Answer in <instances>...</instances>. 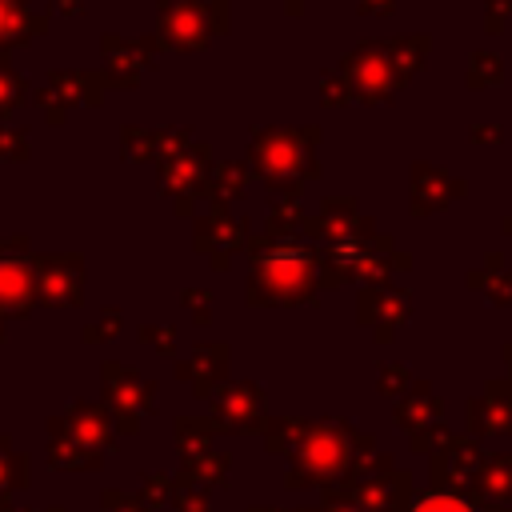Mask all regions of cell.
<instances>
[{"instance_id":"obj_1","label":"cell","mask_w":512,"mask_h":512,"mask_svg":"<svg viewBox=\"0 0 512 512\" xmlns=\"http://www.w3.org/2000/svg\"><path fill=\"white\" fill-rule=\"evenodd\" d=\"M248 304H304L320 288V248L312 240L248 236Z\"/></svg>"},{"instance_id":"obj_2","label":"cell","mask_w":512,"mask_h":512,"mask_svg":"<svg viewBox=\"0 0 512 512\" xmlns=\"http://www.w3.org/2000/svg\"><path fill=\"white\" fill-rule=\"evenodd\" d=\"M316 144H320V128L316 124H268L256 128L248 136V168L264 180L268 192H292L300 196V188L308 180H320V160H316Z\"/></svg>"},{"instance_id":"obj_3","label":"cell","mask_w":512,"mask_h":512,"mask_svg":"<svg viewBox=\"0 0 512 512\" xmlns=\"http://www.w3.org/2000/svg\"><path fill=\"white\" fill-rule=\"evenodd\" d=\"M212 164H216V160H212L208 140H192V148L156 160V188H160V196L172 200V212H176V216H192L196 200H200L204 188H208Z\"/></svg>"},{"instance_id":"obj_4","label":"cell","mask_w":512,"mask_h":512,"mask_svg":"<svg viewBox=\"0 0 512 512\" xmlns=\"http://www.w3.org/2000/svg\"><path fill=\"white\" fill-rule=\"evenodd\" d=\"M336 72L344 76L352 100H360V104H388V100H396V92L404 88V80L396 76L392 60H388L384 48H380V40H364V44L348 48V52L340 56V68H336Z\"/></svg>"},{"instance_id":"obj_5","label":"cell","mask_w":512,"mask_h":512,"mask_svg":"<svg viewBox=\"0 0 512 512\" xmlns=\"http://www.w3.org/2000/svg\"><path fill=\"white\" fill-rule=\"evenodd\" d=\"M216 36L208 0H156V40L172 52H200Z\"/></svg>"},{"instance_id":"obj_6","label":"cell","mask_w":512,"mask_h":512,"mask_svg":"<svg viewBox=\"0 0 512 512\" xmlns=\"http://www.w3.org/2000/svg\"><path fill=\"white\" fill-rule=\"evenodd\" d=\"M376 220L360 212L356 196H324L316 212H308L304 220V240H312L316 248H332V244H348V240H368L376 236Z\"/></svg>"},{"instance_id":"obj_7","label":"cell","mask_w":512,"mask_h":512,"mask_svg":"<svg viewBox=\"0 0 512 512\" xmlns=\"http://www.w3.org/2000/svg\"><path fill=\"white\" fill-rule=\"evenodd\" d=\"M100 52H104V80L108 88H136L140 76L156 64V56L164 52L156 32L152 36H136V40H124V36H100Z\"/></svg>"},{"instance_id":"obj_8","label":"cell","mask_w":512,"mask_h":512,"mask_svg":"<svg viewBox=\"0 0 512 512\" xmlns=\"http://www.w3.org/2000/svg\"><path fill=\"white\" fill-rule=\"evenodd\" d=\"M252 236V220L232 208H208L192 220V244L212 256V268H228V252L244 248Z\"/></svg>"},{"instance_id":"obj_9","label":"cell","mask_w":512,"mask_h":512,"mask_svg":"<svg viewBox=\"0 0 512 512\" xmlns=\"http://www.w3.org/2000/svg\"><path fill=\"white\" fill-rule=\"evenodd\" d=\"M32 300H36V268H32L28 236H4L0 240V308L28 312Z\"/></svg>"},{"instance_id":"obj_10","label":"cell","mask_w":512,"mask_h":512,"mask_svg":"<svg viewBox=\"0 0 512 512\" xmlns=\"http://www.w3.org/2000/svg\"><path fill=\"white\" fill-rule=\"evenodd\" d=\"M36 268V296L44 304H80L84 296V260L76 252L32 256Z\"/></svg>"},{"instance_id":"obj_11","label":"cell","mask_w":512,"mask_h":512,"mask_svg":"<svg viewBox=\"0 0 512 512\" xmlns=\"http://www.w3.org/2000/svg\"><path fill=\"white\" fill-rule=\"evenodd\" d=\"M408 180H412V196H408L412 216H432V212L448 208L452 200H460L468 192V180L464 176H448L444 168H436L428 160H416L412 172H408Z\"/></svg>"},{"instance_id":"obj_12","label":"cell","mask_w":512,"mask_h":512,"mask_svg":"<svg viewBox=\"0 0 512 512\" xmlns=\"http://www.w3.org/2000/svg\"><path fill=\"white\" fill-rule=\"evenodd\" d=\"M412 312V296L396 284H364L360 296H356V316L360 324H372L380 340H388L396 332V324H404Z\"/></svg>"},{"instance_id":"obj_13","label":"cell","mask_w":512,"mask_h":512,"mask_svg":"<svg viewBox=\"0 0 512 512\" xmlns=\"http://www.w3.org/2000/svg\"><path fill=\"white\" fill-rule=\"evenodd\" d=\"M44 88L72 112L76 104H84V108H100V104H104V92H108V80H104V72L56 68V72L44 76Z\"/></svg>"},{"instance_id":"obj_14","label":"cell","mask_w":512,"mask_h":512,"mask_svg":"<svg viewBox=\"0 0 512 512\" xmlns=\"http://www.w3.org/2000/svg\"><path fill=\"white\" fill-rule=\"evenodd\" d=\"M40 32H48V12H32L28 0H0V56Z\"/></svg>"},{"instance_id":"obj_15","label":"cell","mask_w":512,"mask_h":512,"mask_svg":"<svg viewBox=\"0 0 512 512\" xmlns=\"http://www.w3.org/2000/svg\"><path fill=\"white\" fill-rule=\"evenodd\" d=\"M248 180H252L248 160H216L212 172H208L204 200H208L212 208H228L232 200H240V196L248 192Z\"/></svg>"},{"instance_id":"obj_16","label":"cell","mask_w":512,"mask_h":512,"mask_svg":"<svg viewBox=\"0 0 512 512\" xmlns=\"http://www.w3.org/2000/svg\"><path fill=\"white\" fill-rule=\"evenodd\" d=\"M304 220H308V212H304L300 196H292V192H268V216H264V228L260 232H268L276 240H300L304 236Z\"/></svg>"},{"instance_id":"obj_17","label":"cell","mask_w":512,"mask_h":512,"mask_svg":"<svg viewBox=\"0 0 512 512\" xmlns=\"http://www.w3.org/2000/svg\"><path fill=\"white\" fill-rule=\"evenodd\" d=\"M380 48H384V56L392 60V68H396V76L408 84L420 68H424V60H428V48H432V36H424V32H408V36H392V40H380Z\"/></svg>"},{"instance_id":"obj_18","label":"cell","mask_w":512,"mask_h":512,"mask_svg":"<svg viewBox=\"0 0 512 512\" xmlns=\"http://www.w3.org/2000/svg\"><path fill=\"white\" fill-rule=\"evenodd\" d=\"M468 284L476 292H484L492 304H512V268H504L500 252H488L484 264L468 272Z\"/></svg>"},{"instance_id":"obj_19","label":"cell","mask_w":512,"mask_h":512,"mask_svg":"<svg viewBox=\"0 0 512 512\" xmlns=\"http://www.w3.org/2000/svg\"><path fill=\"white\" fill-rule=\"evenodd\" d=\"M504 80V56L492 52V48H476L468 56V68H464V84L468 88H492Z\"/></svg>"},{"instance_id":"obj_20","label":"cell","mask_w":512,"mask_h":512,"mask_svg":"<svg viewBox=\"0 0 512 512\" xmlns=\"http://www.w3.org/2000/svg\"><path fill=\"white\" fill-rule=\"evenodd\" d=\"M120 152H124V160H132V164L156 160V128L124 124V128H120Z\"/></svg>"},{"instance_id":"obj_21","label":"cell","mask_w":512,"mask_h":512,"mask_svg":"<svg viewBox=\"0 0 512 512\" xmlns=\"http://www.w3.org/2000/svg\"><path fill=\"white\" fill-rule=\"evenodd\" d=\"M24 100H28V80L8 64V56H0V120L16 112Z\"/></svg>"},{"instance_id":"obj_22","label":"cell","mask_w":512,"mask_h":512,"mask_svg":"<svg viewBox=\"0 0 512 512\" xmlns=\"http://www.w3.org/2000/svg\"><path fill=\"white\" fill-rule=\"evenodd\" d=\"M192 128H184V124H168V128H156V160H164V156H176V152H184V148H192Z\"/></svg>"},{"instance_id":"obj_23","label":"cell","mask_w":512,"mask_h":512,"mask_svg":"<svg viewBox=\"0 0 512 512\" xmlns=\"http://www.w3.org/2000/svg\"><path fill=\"white\" fill-rule=\"evenodd\" d=\"M28 152H32L28 132L12 128V124H0V160L4 164H20V160H28Z\"/></svg>"},{"instance_id":"obj_24","label":"cell","mask_w":512,"mask_h":512,"mask_svg":"<svg viewBox=\"0 0 512 512\" xmlns=\"http://www.w3.org/2000/svg\"><path fill=\"white\" fill-rule=\"evenodd\" d=\"M320 100H324L328 108H340V104L352 100V92H348V84H344L340 72H324V76H320Z\"/></svg>"},{"instance_id":"obj_25","label":"cell","mask_w":512,"mask_h":512,"mask_svg":"<svg viewBox=\"0 0 512 512\" xmlns=\"http://www.w3.org/2000/svg\"><path fill=\"white\" fill-rule=\"evenodd\" d=\"M412 512H476L472 504H464L460 496H424Z\"/></svg>"},{"instance_id":"obj_26","label":"cell","mask_w":512,"mask_h":512,"mask_svg":"<svg viewBox=\"0 0 512 512\" xmlns=\"http://www.w3.org/2000/svg\"><path fill=\"white\" fill-rule=\"evenodd\" d=\"M512 16V0H484V28L488 32H500Z\"/></svg>"},{"instance_id":"obj_27","label":"cell","mask_w":512,"mask_h":512,"mask_svg":"<svg viewBox=\"0 0 512 512\" xmlns=\"http://www.w3.org/2000/svg\"><path fill=\"white\" fill-rule=\"evenodd\" d=\"M36 104H40V112H44L52 124H64V120H68V108H64V104H60V100H56V96L44 88V84L36 88Z\"/></svg>"},{"instance_id":"obj_28","label":"cell","mask_w":512,"mask_h":512,"mask_svg":"<svg viewBox=\"0 0 512 512\" xmlns=\"http://www.w3.org/2000/svg\"><path fill=\"white\" fill-rule=\"evenodd\" d=\"M468 140H472V144H500V140H504V128H500V124H480V120H476V124L468 128Z\"/></svg>"},{"instance_id":"obj_29","label":"cell","mask_w":512,"mask_h":512,"mask_svg":"<svg viewBox=\"0 0 512 512\" xmlns=\"http://www.w3.org/2000/svg\"><path fill=\"white\" fill-rule=\"evenodd\" d=\"M184 304L196 308V324H208V304H212V296H208L204 288H188V292H184Z\"/></svg>"},{"instance_id":"obj_30","label":"cell","mask_w":512,"mask_h":512,"mask_svg":"<svg viewBox=\"0 0 512 512\" xmlns=\"http://www.w3.org/2000/svg\"><path fill=\"white\" fill-rule=\"evenodd\" d=\"M400 0H356V12L360 16H388Z\"/></svg>"},{"instance_id":"obj_31","label":"cell","mask_w":512,"mask_h":512,"mask_svg":"<svg viewBox=\"0 0 512 512\" xmlns=\"http://www.w3.org/2000/svg\"><path fill=\"white\" fill-rule=\"evenodd\" d=\"M116 324H120V312H116V308H104L100 324H96V328H88V336H104V332H116Z\"/></svg>"},{"instance_id":"obj_32","label":"cell","mask_w":512,"mask_h":512,"mask_svg":"<svg viewBox=\"0 0 512 512\" xmlns=\"http://www.w3.org/2000/svg\"><path fill=\"white\" fill-rule=\"evenodd\" d=\"M140 336H144V340H156L164 352H168V348H172V340H176V332H172V328H140Z\"/></svg>"},{"instance_id":"obj_33","label":"cell","mask_w":512,"mask_h":512,"mask_svg":"<svg viewBox=\"0 0 512 512\" xmlns=\"http://www.w3.org/2000/svg\"><path fill=\"white\" fill-rule=\"evenodd\" d=\"M400 380H404V368H384V372H380V388H388V392H396Z\"/></svg>"},{"instance_id":"obj_34","label":"cell","mask_w":512,"mask_h":512,"mask_svg":"<svg viewBox=\"0 0 512 512\" xmlns=\"http://www.w3.org/2000/svg\"><path fill=\"white\" fill-rule=\"evenodd\" d=\"M52 8H56L60 16H80V12H84V0H52Z\"/></svg>"},{"instance_id":"obj_35","label":"cell","mask_w":512,"mask_h":512,"mask_svg":"<svg viewBox=\"0 0 512 512\" xmlns=\"http://www.w3.org/2000/svg\"><path fill=\"white\" fill-rule=\"evenodd\" d=\"M280 4H284V12H292V16H300V12H304V4H308V0H280Z\"/></svg>"},{"instance_id":"obj_36","label":"cell","mask_w":512,"mask_h":512,"mask_svg":"<svg viewBox=\"0 0 512 512\" xmlns=\"http://www.w3.org/2000/svg\"><path fill=\"white\" fill-rule=\"evenodd\" d=\"M500 228H504V232L512 236V216H504V224H500Z\"/></svg>"},{"instance_id":"obj_37","label":"cell","mask_w":512,"mask_h":512,"mask_svg":"<svg viewBox=\"0 0 512 512\" xmlns=\"http://www.w3.org/2000/svg\"><path fill=\"white\" fill-rule=\"evenodd\" d=\"M508 364H512V344H508Z\"/></svg>"}]
</instances>
